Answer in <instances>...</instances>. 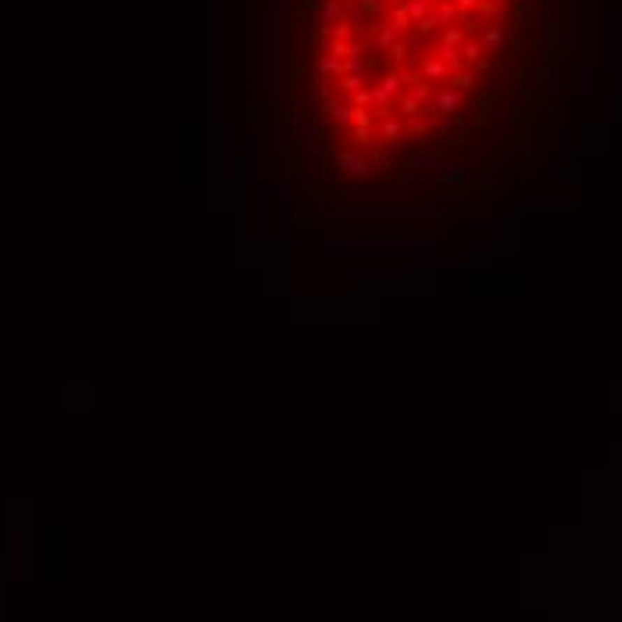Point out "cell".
<instances>
[{
  "mask_svg": "<svg viewBox=\"0 0 622 622\" xmlns=\"http://www.w3.org/2000/svg\"><path fill=\"white\" fill-rule=\"evenodd\" d=\"M483 43H486V54H497L505 47V33L497 25H486V33H483Z\"/></svg>",
  "mask_w": 622,
  "mask_h": 622,
  "instance_id": "2",
  "label": "cell"
},
{
  "mask_svg": "<svg viewBox=\"0 0 622 622\" xmlns=\"http://www.w3.org/2000/svg\"><path fill=\"white\" fill-rule=\"evenodd\" d=\"M458 104H461V97H458V89L451 86V89H444V93H440V97H437V104H433V108H437L440 115H454V111H458Z\"/></svg>",
  "mask_w": 622,
  "mask_h": 622,
  "instance_id": "1",
  "label": "cell"
}]
</instances>
